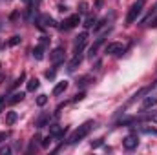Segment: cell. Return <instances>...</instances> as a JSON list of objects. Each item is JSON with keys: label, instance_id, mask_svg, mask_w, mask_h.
<instances>
[{"label": "cell", "instance_id": "6da1fadb", "mask_svg": "<svg viewBox=\"0 0 157 155\" xmlns=\"http://www.w3.org/2000/svg\"><path fill=\"white\" fill-rule=\"evenodd\" d=\"M93 128H95V122H93V120H86L84 124H80L77 130L73 131V135L70 137V141H68V142H70V144H77V142H80L84 137H88V135H90V131H91Z\"/></svg>", "mask_w": 157, "mask_h": 155}, {"label": "cell", "instance_id": "7a4b0ae2", "mask_svg": "<svg viewBox=\"0 0 157 155\" xmlns=\"http://www.w3.org/2000/svg\"><path fill=\"white\" fill-rule=\"evenodd\" d=\"M143 6H144V2L139 0V2H135V4L130 7V11H128V15H126V24H128V26L133 24V22L137 20V17H139L141 11H143Z\"/></svg>", "mask_w": 157, "mask_h": 155}, {"label": "cell", "instance_id": "3957f363", "mask_svg": "<svg viewBox=\"0 0 157 155\" xmlns=\"http://www.w3.org/2000/svg\"><path fill=\"white\" fill-rule=\"evenodd\" d=\"M64 57H66V51H64V47H62V46L55 47V49L49 53V59H51L53 66H60V64L64 62Z\"/></svg>", "mask_w": 157, "mask_h": 155}, {"label": "cell", "instance_id": "277c9868", "mask_svg": "<svg viewBox=\"0 0 157 155\" xmlns=\"http://www.w3.org/2000/svg\"><path fill=\"white\" fill-rule=\"evenodd\" d=\"M124 49H126V47H124L121 42H110V44H106L104 53H106V55H122Z\"/></svg>", "mask_w": 157, "mask_h": 155}, {"label": "cell", "instance_id": "5b68a950", "mask_svg": "<svg viewBox=\"0 0 157 155\" xmlns=\"http://www.w3.org/2000/svg\"><path fill=\"white\" fill-rule=\"evenodd\" d=\"M80 24V15H71V17H68L64 22H62V26H60V29H64V31H68V29H73L75 26Z\"/></svg>", "mask_w": 157, "mask_h": 155}, {"label": "cell", "instance_id": "8992f818", "mask_svg": "<svg viewBox=\"0 0 157 155\" xmlns=\"http://www.w3.org/2000/svg\"><path fill=\"white\" fill-rule=\"evenodd\" d=\"M108 33H110V29H108V31H106L104 35H101L99 39H97L95 42H93V46L90 47V53H88V57H90V59H93V57L97 55V51H99V47H101V46L104 44V40H106V37H108Z\"/></svg>", "mask_w": 157, "mask_h": 155}, {"label": "cell", "instance_id": "52a82bcc", "mask_svg": "<svg viewBox=\"0 0 157 155\" xmlns=\"http://www.w3.org/2000/svg\"><path fill=\"white\" fill-rule=\"evenodd\" d=\"M86 40H88V33H86V31L78 33L77 37H75V42H73V47H75V55H78V53L82 51V47H84Z\"/></svg>", "mask_w": 157, "mask_h": 155}, {"label": "cell", "instance_id": "ba28073f", "mask_svg": "<svg viewBox=\"0 0 157 155\" xmlns=\"http://www.w3.org/2000/svg\"><path fill=\"white\" fill-rule=\"evenodd\" d=\"M122 146H124L126 150H135V148L139 146V139H137V135H128V137H124Z\"/></svg>", "mask_w": 157, "mask_h": 155}, {"label": "cell", "instance_id": "9c48e42d", "mask_svg": "<svg viewBox=\"0 0 157 155\" xmlns=\"http://www.w3.org/2000/svg\"><path fill=\"white\" fill-rule=\"evenodd\" d=\"M154 106H157V97H155V95H150V97H146V99L143 100L141 110H143V112H146V110H150V108H154Z\"/></svg>", "mask_w": 157, "mask_h": 155}, {"label": "cell", "instance_id": "30bf717a", "mask_svg": "<svg viewBox=\"0 0 157 155\" xmlns=\"http://www.w3.org/2000/svg\"><path fill=\"white\" fill-rule=\"evenodd\" d=\"M66 89H68V82H66V80H62V82H59V84L53 88V95H55V97H57V95H62Z\"/></svg>", "mask_w": 157, "mask_h": 155}, {"label": "cell", "instance_id": "8fae6325", "mask_svg": "<svg viewBox=\"0 0 157 155\" xmlns=\"http://www.w3.org/2000/svg\"><path fill=\"white\" fill-rule=\"evenodd\" d=\"M24 97H26V93H22V91H15V93L7 99V104H17V102H20Z\"/></svg>", "mask_w": 157, "mask_h": 155}, {"label": "cell", "instance_id": "7c38bea8", "mask_svg": "<svg viewBox=\"0 0 157 155\" xmlns=\"http://www.w3.org/2000/svg\"><path fill=\"white\" fill-rule=\"evenodd\" d=\"M80 62H82V57H80V53L73 57V60L70 62V66H68V71H75L78 66H80Z\"/></svg>", "mask_w": 157, "mask_h": 155}, {"label": "cell", "instance_id": "4fadbf2b", "mask_svg": "<svg viewBox=\"0 0 157 155\" xmlns=\"http://www.w3.org/2000/svg\"><path fill=\"white\" fill-rule=\"evenodd\" d=\"M35 126H37V128H44V126H49V115H48V113L40 115L39 119H37V122H35Z\"/></svg>", "mask_w": 157, "mask_h": 155}, {"label": "cell", "instance_id": "5bb4252c", "mask_svg": "<svg viewBox=\"0 0 157 155\" xmlns=\"http://www.w3.org/2000/svg\"><path fill=\"white\" fill-rule=\"evenodd\" d=\"M17 120H18V113H17V112H7V113H6V124L11 126V124H15Z\"/></svg>", "mask_w": 157, "mask_h": 155}, {"label": "cell", "instance_id": "9a60e30c", "mask_svg": "<svg viewBox=\"0 0 157 155\" xmlns=\"http://www.w3.org/2000/svg\"><path fill=\"white\" fill-rule=\"evenodd\" d=\"M33 57H35L37 60H42V59H44V46H42V44H39V46L33 47Z\"/></svg>", "mask_w": 157, "mask_h": 155}, {"label": "cell", "instance_id": "2e32d148", "mask_svg": "<svg viewBox=\"0 0 157 155\" xmlns=\"http://www.w3.org/2000/svg\"><path fill=\"white\" fill-rule=\"evenodd\" d=\"M40 22H42L44 26H49V28H53V26H55V20H53L49 15H42V17H40Z\"/></svg>", "mask_w": 157, "mask_h": 155}, {"label": "cell", "instance_id": "e0dca14e", "mask_svg": "<svg viewBox=\"0 0 157 155\" xmlns=\"http://www.w3.org/2000/svg\"><path fill=\"white\" fill-rule=\"evenodd\" d=\"M39 78H29V80H28V91H35V89H37V88H39Z\"/></svg>", "mask_w": 157, "mask_h": 155}, {"label": "cell", "instance_id": "ac0fdd59", "mask_svg": "<svg viewBox=\"0 0 157 155\" xmlns=\"http://www.w3.org/2000/svg\"><path fill=\"white\" fill-rule=\"evenodd\" d=\"M90 82H93V78H91V77H82V78H80V80L77 82V86H80V88H84V86H88Z\"/></svg>", "mask_w": 157, "mask_h": 155}, {"label": "cell", "instance_id": "d6986e66", "mask_svg": "<svg viewBox=\"0 0 157 155\" xmlns=\"http://www.w3.org/2000/svg\"><path fill=\"white\" fill-rule=\"evenodd\" d=\"M26 80V73H20V77L17 78L15 82H13V86H11V89H15V88H18L20 86V82H24Z\"/></svg>", "mask_w": 157, "mask_h": 155}, {"label": "cell", "instance_id": "ffe728a7", "mask_svg": "<svg viewBox=\"0 0 157 155\" xmlns=\"http://www.w3.org/2000/svg\"><path fill=\"white\" fill-rule=\"evenodd\" d=\"M106 22H108V18H102V20H99V22L93 26V31H99L101 28H104V26H106Z\"/></svg>", "mask_w": 157, "mask_h": 155}, {"label": "cell", "instance_id": "44dd1931", "mask_svg": "<svg viewBox=\"0 0 157 155\" xmlns=\"http://www.w3.org/2000/svg\"><path fill=\"white\" fill-rule=\"evenodd\" d=\"M93 24H95V17H91V15H90V17H86V20H84V26H86V28H91Z\"/></svg>", "mask_w": 157, "mask_h": 155}, {"label": "cell", "instance_id": "7402d4cb", "mask_svg": "<svg viewBox=\"0 0 157 155\" xmlns=\"http://www.w3.org/2000/svg\"><path fill=\"white\" fill-rule=\"evenodd\" d=\"M48 102V95H39L37 97V106H44Z\"/></svg>", "mask_w": 157, "mask_h": 155}, {"label": "cell", "instance_id": "603a6c76", "mask_svg": "<svg viewBox=\"0 0 157 155\" xmlns=\"http://www.w3.org/2000/svg\"><path fill=\"white\" fill-rule=\"evenodd\" d=\"M20 37H18V35H15V37H11V39H9V42H7V44H9V46H18V44H20Z\"/></svg>", "mask_w": 157, "mask_h": 155}, {"label": "cell", "instance_id": "cb8c5ba5", "mask_svg": "<svg viewBox=\"0 0 157 155\" xmlns=\"http://www.w3.org/2000/svg\"><path fill=\"white\" fill-rule=\"evenodd\" d=\"M88 11V4L86 2H80L78 4V13H86Z\"/></svg>", "mask_w": 157, "mask_h": 155}, {"label": "cell", "instance_id": "d4e9b609", "mask_svg": "<svg viewBox=\"0 0 157 155\" xmlns=\"http://www.w3.org/2000/svg\"><path fill=\"white\" fill-rule=\"evenodd\" d=\"M51 141H53V137H51V135H49V137H46V139L42 141V148H48V146L51 144Z\"/></svg>", "mask_w": 157, "mask_h": 155}, {"label": "cell", "instance_id": "484cf974", "mask_svg": "<svg viewBox=\"0 0 157 155\" xmlns=\"http://www.w3.org/2000/svg\"><path fill=\"white\" fill-rule=\"evenodd\" d=\"M143 131H144V133H148V135H155V137H157V130H154V128H144Z\"/></svg>", "mask_w": 157, "mask_h": 155}, {"label": "cell", "instance_id": "4316f807", "mask_svg": "<svg viewBox=\"0 0 157 155\" xmlns=\"http://www.w3.org/2000/svg\"><path fill=\"white\" fill-rule=\"evenodd\" d=\"M84 97H86V95H84V91H80V93H77V95L73 97V102H78V100H82Z\"/></svg>", "mask_w": 157, "mask_h": 155}, {"label": "cell", "instance_id": "83f0119b", "mask_svg": "<svg viewBox=\"0 0 157 155\" xmlns=\"http://www.w3.org/2000/svg\"><path fill=\"white\" fill-rule=\"evenodd\" d=\"M7 137H9V131H0V144H2Z\"/></svg>", "mask_w": 157, "mask_h": 155}, {"label": "cell", "instance_id": "f1b7e54d", "mask_svg": "<svg viewBox=\"0 0 157 155\" xmlns=\"http://www.w3.org/2000/svg\"><path fill=\"white\" fill-rule=\"evenodd\" d=\"M11 153V148H7V146H6V148H0V155H9Z\"/></svg>", "mask_w": 157, "mask_h": 155}, {"label": "cell", "instance_id": "f546056e", "mask_svg": "<svg viewBox=\"0 0 157 155\" xmlns=\"http://www.w3.org/2000/svg\"><path fill=\"white\" fill-rule=\"evenodd\" d=\"M46 77L48 78H55V70H48V71H46Z\"/></svg>", "mask_w": 157, "mask_h": 155}, {"label": "cell", "instance_id": "4dcf8cb0", "mask_svg": "<svg viewBox=\"0 0 157 155\" xmlns=\"http://www.w3.org/2000/svg\"><path fill=\"white\" fill-rule=\"evenodd\" d=\"M102 144V139H99V141H95V142H91V146L93 148H97V146H101Z\"/></svg>", "mask_w": 157, "mask_h": 155}, {"label": "cell", "instance_id": "1f68e13d", "mask_svg": "<svg viewBox=\"0 0 157 155\" xmlns=\"http://www.w3.org/2000/svg\"><path fill=\"white\" fill-rule=\"evenodd\" d=\"M4 102H6V95L0 97V112H2V108H4Z\"/></svg>", "mask_w": 157, "mask_h": 155}, {"label": "cell", "instance_id": "d6a6232c", "mask_svg": "<svg viewBox=\"0 0 157 155\" xmlns=\"http://www.w3.org/2000/svg\"><path fill=\"white\" fill-rule=\"evenodd\" d=\"M148 119H150L152 122H155V124H157V113H154V115H150V117H148Z\"/></svg>", "mask_w": 157, "mask_h": 155}, {"label": "cell", "instance_id": "836d02e7", "mask_svg": "<svg viewBox=\"0 0 157 155\" xmlns=\"http://www.w3.org/2000/svg\"><path fill=\"white\" fill-rule=\"evenodd\" d=\"M40 44H42V46H46V44H48V39H46V37H42V39H40Z\"/></svg>", "mask_w": 157, "mask_h": 155}, {"label": "cell", "instance_id": "e575fe53", "mask_svg": "<svg viewBox=\"0 0 157 155\" xmlns=\"http://www.w3.org/2000/svg\"><path fill=\"white\" fill-rule=\"evenodd\" d=\"M152 28H157V17L152 20Z\"/></svg>", "mask_w": 157, "mask_h": 155}, {"label": "cell", "instance_id": "d590c367", "mask_svg": "<svg viewBox=\"0 0 157 155\" xmlns=\"http://www.w3.org/2000/svg\"><path fill=\"white\" fill-rule=\"evenodd\" d=\"M22 2H24L26 6H31V0H22Z\"/></svg>", "mask_w": 157, "mask_h": 155}, {"label": "cell", "instance_id": "8d00e7d4", "mask_svg": "<svg viewBox=\"0 0 157 155\" xmlns=\"http://www.w3.org/2000/svg\"><path fill=\"white\" fill-rule=\"evenodd\" d=\"M4 78H6V75L2 73V75H0V84H2V80H4Z\"/></svg>", "mask_w": 157, "mask_h": 155}]
</instances>
